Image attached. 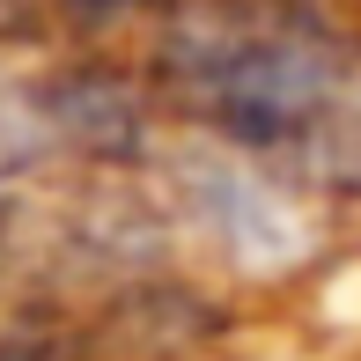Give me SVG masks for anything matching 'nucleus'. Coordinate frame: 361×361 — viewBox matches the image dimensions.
<instances>
[{
	"mask_svg": "<svg viewBox=\"0 0 361 361\" xmlns=\"http://www.w3.org/2000/svg\"><path fill=\"white\" fill-rule=\"evenodd\" d=\"M67 23H81V30H111V23H126V15H162L170 0H52Z\"/></svg>",
	"mask_w": 361,
	"mask_h": 361,
	"instance_id": "obj_1",
	"label": "nucleus"
},
{
	"mask_svg": "<svg viewBox=\"0 0 361 361\" xmlns=\"http://www.w3.org/2000/svg\"><path fill=\"white\" fill-rule=\"evenodd\" d=\"M44 0H0V37H23V30H37Z\"/></svg>",
	"mask_w": 361,
	"mask_h": 361,
	"instance_id": "obj_2",
	"label": "nucleus"
},
{
	"mask_svg": "<svg viewBox=\"0 0 361 361\" xmlns=\"http://www.w3.org/2000/svg\"><path fill=\"white\" fill-rule=\"evenodd\" d=\"M0 361H67V354H52V347H37V339H23V347H0Z\"/></svg>",
	"mask_w": 361,
	"mask_h": 361,
	"instance_id": "obj_3",
	"label": "nucleus"
}]
</instances>
